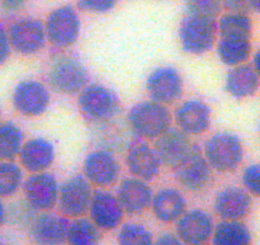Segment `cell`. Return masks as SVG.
Returning <instances> with one entry per match:
<instances>
[{
	"label": "cell",
	"instance_id": "6da1fadb",
	"mask_svg": "<svg viewBox=\"0 0 260 245\" xmlns=\"http://www.w3.org/2000/svg\"><path fill=\"white\" fill-rule=\"evenodd\" d=\"M172 114L164 104L148 100L134 105L127 114V126L132 133L146 141H156L171 128Z\"/></svg>",
	"mask_w": 260,
	"mask_h": 245
},
{
	"label": "cell",
	"instance_id": "7a4b0ae2",
	"mask_svg": "<svg viewBox=\"0 0 260 245\" xmlns=\"http://www.w3.org/2000/svg\"><path fill=\"white\" fill-rule=\"evenodd\" d=\"M204 157L212 170L218 172L235 171L244 161V146L236 134L218 132L204 144Z\"/></svg>",
	"mask_w": 260,
	"mask_h": 245
},
{
	"label": "cell",
	"instance_id": "3957f363",
	"mask_svg": "<svg viewBox=\"0 0 260 245\" xmlns=\"http://www.w3.org/2000/svg\"><path fill=\"white\" fill-rule=\"evenodd\" d=\"M47 82L55 92L77 95L88 83V73L86 67L77 57L59 55L50 64Z\"/></svg>",
	"mask_w": 260,
	"mask_h": 245
},
{
	"label": "cell",
	"instance_id": "277c9868",
	"mask_svg": "<svg viewBox=\"0 0 260 245\" xmlns=\"http://www.w3.org/2000/svg\"><path fill=\"white\" fill-rule=\"evenodd\" d=\"M217 34L216 19L187 14L180 24V44L187 54L203 55L214 46Z\"/></svg>",
	"mask_w": 260,
	"mask_h": 245
},
{
	"label": "cell",
	"instance_id": "5b68a950",
	"mask_svg": "<svg viewBox=\"0 0 260 245\" xmlns=\"http://www.w3.org/2000/svg\"><path fill=\"white\" fill-rule=\"evenodd\" d=\"M78 106L82 114L97 124L111 121L120 110L116 95L99 83L87 84L78 94Z\"/></svg>",
	"mask_w": 260,
	"mask_h": 245
},
{
	"label": "cell",
	"instance_id": "8992f818",
	"mask_svg": "<svg viewBox=\"0 0 260 245\" xmlns=\"http://www.w3.org/2000/svg\"><path fill=\"white\" fill-rule=\"evenodd\" d=\"M46 39L56 49L73 46L81 35V18L72 6H61L49 13L45 21Z\"/></svg>",
	"mask_w": 260,
	"mask_h": 245
},
{
	"label": "cell",
	"instance_id": "52a82bcc",
	"mask_svg": "<svg viewBox=\"0 0 260 245\" xmlns=\"http://www.w3.org/2000/svg\"><path fill=\"white\" fill-rule=\"evenodd\" d=\"M93 191L83 175L69 177L60 186L57 209L67 219H78L88 213Z\"/></svg>",
	"mask_w": 260,
	"mask_h": 245
},
{
	"label": "cell",
	"instance_id": "ba28073f",
	"mask_svg": "<svg viewBox=\"0 0 260 245\" xmlns=\"http://www.w3.org/2000/svg\"><path fill=\"white\" fill-rule=\"evenodd\" d=\"M12 50L29 56L41 51L46 44L44 22L35 17H22L14 21L8 28Z\"/></svg>",
	"mask_w": 260,
	"mask_h": 245
},
{
	"label": "cell",
	"instance_id": "9c48e42d",
	"mask_svg": "<svg viewBox=\"0 0 260 245\" xmlns=\"http://www.w3.org/2000/svg\"><path fill=\"white\" fill-rule=\"evenodd\" d=\"M24 201L37 212L51 211L56 207L60 186L56 177L47 171L31 174L22 186Z\"/></svg>",
	"mask_w": 260,
	"mask_h": 245
},
{
	"label": "cell",
	"instance_id": "30bf717a",
	"mask_svg": "<svg viewBox=\"0 0 260 245\" xmlns=\"http://www.w3.org/2000/svg\"><path fill=\"white\" fill-rule=\"evenodd\" d=\"M119 161L111 151L105 148L89 152L84 159L83 176L91 186L97 188H107L116 184L120 176Z\"/></svg>",
	"mask_w": 260,
	"mask_h": 245
},
{
	"label": "cell",
	"instance_id": "8fae6325",
	"mask_svg": "<svg viewBox=\"0 0 260 245\" xmlns=\"http://www.w3.org/2000/svg\"><path fill=\"white\" fill-rule=\"evenodd\" d=\"M13 106L27 117L41 116L49 109L51 96L49 88L36 79L19 82L13 91Z\"/></svg>",
	"mask_w": 260,
	"mask_h": 245
},
{
	"label": "cell",
	"instance_id": "7c38bea8",
	"mask_svg": "<svg viewBox=\"0 0 260 245\" xmlns=\"http://www.w3.org/2000/svg\"><path fill=\"white\" fill-rule=\"evenodd\" d=\"M146 88L151 100L167 106L181 99L184 94V81L177 69L172 67H159L149 73Z\"/></svg>",
	"mask_w": 260,
	"mask_h": 245
},
{
	"label": "cell",
	"instance_id": "4fadbf2b",
	"mask_svg": "<svg viewBox=\"0 0 260 245\" xmlns=\"http://www.w3.org/2000/svg\"><path fill=\"white\" fill-rule=\"evenodd\" d=\"M214 220L201 208L186 211L176 222V235L185 245L208 244L214 231Z\"/></svg>",
	"mask_w": 260,
	"mask_h": 245
},
{
	"label": "cell",
	"instance_id": "5bb4252c",
	"mask_svg": "<svg viewBox=\"0 0 260 245\" xmlns=\"http://www.w3.org/2000/svg\"><path fill=\"white\" fill-rule=\"evenodd\" d=\"M195 144L190 141V136L179 128H170L156 139L154 149L162 165L176 170L192 154Z\"/></svg>",
	"mask_w": 260,
	"mask_h": 245
},
{
	"label": "cell",
	"instance_id": "9a60e30c",
	"mask_svg": "<svg viewBox=\"0 0 260 245\" xmlns=\"http://www.w3.org/2000/svg\"><path fill=\"white\" fill-rule=\"evenodd\" d=\"M88 213L89 219L99 229L102 231H112L119 229L122 224L125 212L116 194L99 189L93 192Z\"/></svg>",
	"mask_w": 260,
	"mask_h": 245
},
{
	"label": "cell",
	"instance_id": "2e32d148",
	"mask_svg": "<svg viewBox=\"0 0 260 245\" xmlns=\"http://www.w3.org/2000/svg\"><path fill=\"white\" fill-rule=\"evenodd\" d=\"M69 221L62 215L39 212L28 226L29 235L36 245H65Z\"/></svg>",
	"mask_w": 260,
	"mask_h": 245
},
{
	"label": "cell",
	"instance_id": "e0dca14e",
	"mask_svg": "<svg viewBox=\"0 0 260 245\" xmlns=\"http://www.w3.org/2000/svg\"><path fill=\"white\" fill-rule=\"evenodd\" d=\"M175 176L182 188L194 193L204 191L209 186L212 180V167L197 144L189 159L177 167Z\"/></svg>",
	"mask_w": 260,
	"mask_h": 245
},
{
	"label": "cell",
	"instance_id": "ac0fdd59",
	"mask_svg": "<svg viewBox=\"0 0 260 245\" xmlns=\"http://www.w3.org/2000/svg\"><path fill=\"white\" fill-rule=\"evenodd\" d=\"M211 107L198 99L186 100L175 110V121L180 131L187 136H201L211 127Z\"/></svg>",
	"mask_w": 260,
	"mask_h": 245
},
{
	"label": "cell",
	"instance_id": "d6986e66",
	"mask_svg": "<svg viewBox=\"0 0 260 245\" xmlns=\"http://www.w3.org/2000/svg\"><path fill=\"white\" fill-rule=\"evenodd\" d=\"M153 191L148 181L138 177H126L117 187L116 197L124 212L130 216L143 213L151 207Z\"/></svg>",
	"mask_w": 260,
	"mask_h": 245
},
{
	"label": "cell",
	"instance_id": "ffe728a7",
	"mask_svg": "<svg viewBox=\"0 0 260 245\" xmlns=\"http://www.w3.org/2000/svg\"><path fill=\"white\" fill-rule=\"evenodd\" d=\"M251 196L240 187H226L214 198V213L221 220L242 221L251 211Z\"/></svg>",
	"mask_w": 260,
	"mask_h": 245
},
{
	"label": "cell",
	"instance_id": "44dd1931",
	"mask_svg": "<svg viewBox=\"0 0 260 245\" xmlns=\"http://www.w3.org/2000/svg\"><path fill=\"white\" fill-rule=\"evenodd\" d=\"M125 162L132 176L144 181H151L159 174L162 162L154 147L146 142L130 144L127 148Z\"/></svg>",
	"mask_w": 260,
	"mask_h": 245
},
{
	"label": "cell",
	"instance_id": "7402d4cb",
	"mask_svg": "<svg viewBox=\"0 0 260 245\" xmlns=\"http://www.w3.org/2000/svg\"><path fill=\"white\" fill-rule=\"evenodd\" d=\"M186 208V198L179 189L164 188L154 193L152 198V213L161 224H176Z\"/></svg>",
	"mask_w": 260,
	"mask_h": 245
},
{
	"label": "cell",
	"instance_id": "603a6c76",
	"mask_svg": "<svg viewBox=\"0 0 260 245\" xmlns=\"http://www.w3.org/2000/svg\"><path fill=\"white\" fill-rule=\"evenodd\" d=\"M19 164L31 174L47 171L55 160L54 144L45 138H32L24 142L19 152Z\"/></svg>",
	"mask_w": 260,
	"mask_h": 245
},
{
	"label": "cell",
	"instance_id": "cb8c5ba5",
	"mask_svg": "<svg viewBox=\"0 0 260 245\" xmlns=\"http://www.w3.org/2000/svg\"><path fill=\"white\" fill-rule=\"evenodd\" d=\"M226 91L235 99H247L254 96L260 87V77L249 64L232 67L224 82Z\"/></svg>",
	"mask_w": 260,
	"mask_h": 245
},
{
	"label": "cell",
	"instance_id": "d4e9b609",
	"mask_svg": "<svg viewBox=\"0 0 260 245\" xmlns=\"http://www.w3.org/2000/svg\"><path fill=\"white\" fill-rule=\"evenodd\" d=\"M212 245H252V235L244 221L221 220L214 226Z\"/></svg>",
	"mask_w": 260,
	"mask_h": 245
},
{
	"label": "cell",
	"instance_id": "484cf974",
	"mask_svg": "<svg viewBox=\"0 0 260 245\" xmlns=\"http://www.w3.org/2000/svg\"><path fill=\"white\" fill-rule=\"evenodd\" d=\"M252 46L250 39L221 37L217 44V54L219 60L227 67H237L245 64L251 56Z\"/></svg>",
	"mask_w": 260,
	"mask_h": 245
},
{
	"label": "cell",
	"instance_id": "4316f807",
	"mask_svg": "<svg viewBox=\"0 0 260 245\" xmlns=\"http://www.w3.org/2000/svg\"><path fill=\"white\" fill-rule=\"evenodd\" d=\"M219 37L251 39L252 22L249 14L244 12H227L217 22Z\"/></svg>",
	"mask_w": 260,
	"mask_h": 245
},
{
	"label": "cell",
	"instance_id": "83f0119b",
	"mask_svg": "<svg viewBox=\"0 0 260 245\" xmlns=\"http://www.w3.org/2000/svg\"><path fill=\"white\" fill-rule=\"evenodd\" d=\"M102 230L87 217H78L69 222L65 245H101Z\"/></svg>",
	"mask_w": 260,
	"mask_h": 245
},
{
	"label": "cell",
	"instance_id": "f1b7e54d",
	"mask_svg": "<svg viewBox=\"0 0 260 245\" xmlns=\"http://www.w3.org/2000/svg\"><path fill=\"white\" fill-rule=\"evenodd\" d=\"M24 143V134L16 122H0V161H14Z\"/></svg>",
	"mask_w": 260,
	"mask_h": 245
},
{
	"label": "cell",
	"instance_id": "f546056e",
	"mask_svg": "<svg viewBox=\"0 0 260 245\" xmlns=\"http://www.w3.org/2000/svg\"><path fill=\"white\" fill-rule=\"evenodd\" d=\"M23 172L14 161H0V198L16 196L23 186Z\"/></svg>",
	"mask_w": 260,
	"mask_h": 245
},
{
	"label": "cell",
	"instance_id": "4dcf8cb0",
	"mask_svg": "<svg viewBox=\"0 0 260 245\" xmlns=\"http://www.w3.org/2000/svg\"><path fill=\"white\" fill-rule=\"evenodd\" d=\"M151 230L139 222H126L117 232V245H153Z\"/></svg>",
	"mask_w": 260,
	"mask_h": 245
},
{
	"label": "cell",
	"instance_id": "1f68e13d",
	"mask_svg": "<svg viewBox=\"0 0 260 245\" xmlns=\"http://www.w3.org/2000/svg\"><path fill=\"white\" fill-rule=\"evenodd\" d=\"M187 14L216 19L221 14L222 0H185Z\"/></svg>",
	"mask_w": 260,
	"mask_h": 245
},
{
	"label": "cell",
	"instance_id": "d6a6232c",
	"mask_svg": "<svg viewBox=\"0 0 260 245\" xmlns=\"http://www.w3.org/2000/svg\"><path fill=\"white\" fill-rule=\"evenodd\" d=\"M242 186L251 197L260 198V162L250 164L242 171Z\"/></svg>",
	"mask_w": 260,
	"mask_h": 245
},
{
	"label": "cell",
	"instance_id": "836d02e7",
	"mask_svg": "<svg viewBox=\"0 0 260 245\" xmlns=\"http://www.w3.org/2000/svg\"><path fill=\"white\" fill-rule=\"evenodd\" d=\"M117 0H78V7L84 12L93 14H105L111 12Z\"/></svg>",
	"mask_w": 260,
	"mask_h": 245
},
{
	"label": "cell",
	"instance_id": "e575fe53",
	"mask_svg": "<svg viewBox=\"0 0 260 245\" xmlns=\"http://www.w3.org/2000/svg\"><path fill=\"white\" fill-rule=\"evenodd\" d=\"M12 54V45L9 41L8 31L3 26H0V66L8 62Z\"/></svg>",
	"mask_w": 260,
	"mask_h": 245
},
{
	"label": "cell",
	"instance_id": "d590c367",
	"mask_svg": "<svg viewBox=\"0 0 260 245\" xmlns=\"http://www.w3.org/2000/svg\"><path fill=\"white\" fill-rule=\"evenodd\" d=\"M222 6L229 12H244L247 13L250 9V0H222Z\"/></svg>",
	"mask_w": 260,
	"mask_h": 245
},
{
	"label": "cell",
	"instance_id": "8d00e7d4",
	"mask_svg": "<svg viewBox=\"0 0 260 245\" xmlns=\"http://www.w3.org/2000/svg\"><path fill=\"white\" fill-rule=\"evenodd\" d=\"M27 0H0V9L6 13H17L24 7Z\"/></svg>",
	"mask_w": 260,
	"mask_h": 245
},
{
	"label": "cell",
	"instance_id": "74e56055",
	"mask_svg": "<svg viewBox=\"0 0 260 245\" xmlns=\"http://www.w3.org/2000/svg\"><path fill=\"white\" fill-rule=\"evenodd\" d=\"M153 245H185L176 234L164 232L157 239H154Z\"/></svg>",
	"mask_w": 260,
	"mask_h": 245
},
{
	"label": "cell",
	"instance_id": "f35d334b",
	"mask_svg": "<svg viewBox=\"0 0 260 245\" xmlns=\"http://www.w3.org/2000/svg\"><path fill=\"white\" fill-rule=\"evenodd\" d=\"M7 220H8V208L3 202V198H0V229L6 225Z\"/></svg>",
	"mask_w": 260,
	"mask_h": 245
},
{
	"label": "cell",
	"instance_id": "ab89813d",
	"mask_svg": "<svg viewBox=\"0 0 260 245\" xmlns=\"http://www.w3.org/2000/svg\"><path fill=\"white\" fill-rule=\"evenodd\" d=\"M252 68L255 69V72L257 73V76L260 77V49L252 56Z\"/></svg>",
	"mask_w": 260,
	"mask_h": 245
},
{
	"label": "cell",
	"instance_id": "60d3db41",
	"mask_svg": "<svg viewBox=\"0 0 260 245\" xmlns=\"http://www.w3.org/2000/svg\"><path fill=\"white\" fill-rule=\"evenodd\" d=\"M250 9L255 13L260 14V0H250Z\"/></svg>",
	"mask_w": 260,
	"mask_h": 245
},
{
	"label": "cell",
	"instance_id": "b9f144b4",
	"mask_svg": "<svg viewBox=\"0 0 260 245\" xmlns=\"http://www.w3.org/2000/svg\"><path fill=\"white\" fill-rule=\"evenodd\" d=\"M0 245H7L6 242H3V241H0Z\"/></svg>",
	"mask_w": 260,
	"mask_h": 245
},
{
	"label": "cell",
	"instance_id": "7bdbcfd3",
	"mask_svg": "<svg viewBox=\"0 0 260 245\" xmlns=\"http://www.w3.org/2000/svg\"><path fill=\"white\" fill-rule=\"evenodd\" d=\"M204 245H208V244H204Z\"/></svg>",
	"mask_w": 260,
	"mask_h": 245
}]
</instances>
